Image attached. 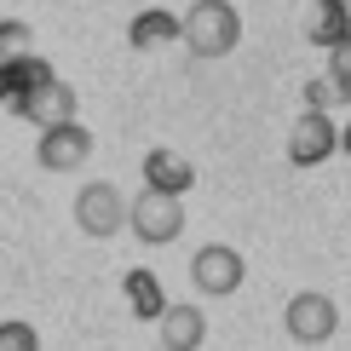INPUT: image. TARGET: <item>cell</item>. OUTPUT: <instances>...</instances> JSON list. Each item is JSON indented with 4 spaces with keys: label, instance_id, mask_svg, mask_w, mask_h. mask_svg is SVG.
<instances>
[{
    "label": "cell",
    "instance_id": "obj_1",
    "mask_svg": "<svg viewBox=\"0 0 351 351\" xmlns=\"http://www.w3.org/2000/svg\"><path fill=\"white\" fill-rule=\"evenodd\" d=\"M179 40L196 58H230L237 40H242V12L230 0H196L179 18Z\"/></svg>",
    "mask_w": 351,
    "mask_h": 351
},
{
    "label": "cell",
    "instance_id": "obj_2",
    "mask_svg": "<svg viewBox=\"0 0 351 351\" xmlns=\"http://www.w3.org/2000/svg\"><path fill=\"white\" fill-rule=\"evenodd\" d=\"M127 230L144 247H167L184 237V196H162V190H138L127 202Z\"/></svg>",
    "mask_w": 351,
    "mask_h": 351
},
{
    "label": "cell",
    "instance_id": "obj_3",
    "mask_svg": "<svg viewBox=\"0 0 351 351\" xmlns=\"http://www.w3.org/2000/svg\"><path fill=\"white\" fill-rule=\"evenodd\" d=\"M282 328H288V340H300V346H328L334 334H340V305L328 294H317V288H300V294L282 305Z\"/></svg>",
    "mask_w": 351,
    "mask_h": 351
},
{
    "label": "cell",
    "instance_id": "obj_4",
    "mask_svg": "<svg viewBox=\"0 0 351 351\" xmlns=\"http://www.w3.org/2000/svg\"><path fill=\"white\" fill-rule=\"evenodd\" d=\"M242 276H247V259L230 242H208V247H196V259H190V282H196L208 300H230L242 288Z\"/></svg>",
    "mask_w": 351,
    "mask_h": 351
},
{
    "label": "cell",
    "instance_id": "obj_5",
    "mask_svg": "<svg viewBox=\"0 0 351 351\" xmlns=\"http://www.w3.org/2000/svg\"><path fill=\"white\" fill-rule=\"evenodd\" d=\"M75 225L86 237H115V230L127 225V196L115 190L110 179H93L75 190Z\"/></svg>",
    "mask_w": 351,
    "mask_h": 351
},
{
    "label": "cell",
    "instance_id": "obj_6",
    "mask_svg": "<svg viewBox=\"0 0 351 351\" xmlns=\"http://www.w3.org/2000/svg\"><path fill=\"white\" fill-rule=\"evenodd\" d=\"M12 110L23 115L29 127H64V121H75V86L69 81H40V86H29V93H12Z\"/></svg>",
    "mask_w": 351,
    "mask_h": 351
},
{
    "label": "cell",
    "instance_id": "obj_7",
    "mask_svg": "<svg viewBox=\"0 0 351 351\" xmlns=\"http://www.w3.org/2000/svg\"><path fill=\"white\" fill-rule=\"evenodd\" d=\"M334 150H340V127H334V115L300 110L294 133H288V162H294V167H323Z\"/></svg>",
    "mask_w": 351,
    "mask_h": 351
},
{
    "label": "cell",
    "instance_id": "obj_8",
    "mask_svg": "<svg viewBox=\"0 0 351 351\" xmlns=\"http://www.w3.org/2000/svg\"><path fill=\"white\" fill-rule=\"evenodd\" d=\"M86 156H93V133H86L81 121H64V127H47L35 144V162L47 173H75L86 167Z\"/></svg>",
    "mask_w": 351,
    "mask_h": 351
},
{
    "label": "cell",
    "instance_id": "obj_9",
    "mask_svg": "<svg viewBox=\"0 0 351 351\" xmlns=\"http://www.w3.org/2000/svg\"><path fill=\"white\" fill-rule=\"evenodd\" d=\"M156 328H162V351H202V340H208V317H202V305H162L156 311Z\"/></svg>",
    "mask_w": 351,
    "mask_h": 351
},
{
    "label": "cell",
    "instance_id": "obj_10",
    "mask_svg": "<svg viewBox=\"0 0 351 351\" xmlns=\"http://www.w3.org/2000/svg\"><path fill=\"white\" fill-rule=\"evenodd\" d=\"M196 184V162L179 150H144V190H162V196H184Z\"/></svg>",
    "mask_w": 351,
    "mask_h": 351
},
{
    "label": "cell",
    "instance_id": "obj_11",
    "mask_svg": "<svg viewBox=\"0 0 351 351\" xmlns=\"http://www.w3.org/2000/svg\"><path fill=\"white\" fill-rule=\"evenodd\" d=\"M305 40H311V47H323V52H334L340 47V40L351 35V12L340 6V0H311V6H305Z\"/></svg>",
    "mask_w": 351,
    "mask_h": 351
},
{
    "label": "cell",
    "instance_id": "obj_12",
    "mask_svg": "<svg viewBox=\"0 0 351 351\" xmlns=\"http://www.w3.org/2000/svg\"><path fill=\"white\" fill-rule=\"evenodd\" d=\"M167 40H179V18H173L167 6L138 12V18L127 23V47L133 52H156V47H167Z\"/></svg>",
    "mask_w": 351,
    "mask_h": 351
},
{
    "label": "cell",
    "instance_id": "obj_13",
    "mask_svg": "<svg viewBox=\"0 0 351 351\" xmlns=\"http://www.w3.org/2000/svg\"><path fill=\"white\" fill-rule=\"evenodd\" d=\"M29 47H35V29H29L23 18H0V69L23 64Z\"/></svg>",
    "mask_w": 351,
    "mask_h": 351
},
{
    "label": "cell",
    "instance_id": "obj_14",
    "mask_svg": "<svg viewBox=\"0 0 351 351\" xmlns=\"http://www.w3.org/2000/svg\"><path fill=\"white\" fill-rule=\"evenodd\" d=\"M0 351H40L35 323H23V317H6V323H0Z\"/></svg>",
    "mask_w": 351,
    "mask_h": 351
},
{
    "label": "cell",
    "instance_id": "obj_15",
    "mask_svg": "<svg viewBox=\"0 0 351 351\" xmlns=\"http://www.w3.org/2000/svg\"><path fill=\"white\" fill-rule=\"evenodd\" d=\"M300 98H305V110H317V115H328V110H334V86H328L323 75L305 81V86H300Z\"/></svg>",
    "mask_w": 351,
    "mask_h": 351
},
{
    "label": "cell",
    "instance_id": "obj_16",
    "mask_svg": "<svg viewBox=\"0 0 351 351\" xmlns=\"http://www.w3.org/2000/svg\"><path fill=\"white\" fill-rule=\"evenodd\" d=\"M340 150H346V156H351V121H346V133H340Z\"/></svg>",
    "mask_w": 351,
    "mask_h": 351
},
{
    "label": "cell",
    "instance_id": "obj_17",
    "mask_svg": "<svg viewBox=\"0 0 351 351\" xmlns=\"http://www.w3.org/2000/svg\"><path fill=\"white\" fill-rule=\"evenodd\" d=\"M340 6H346V12H351V0H340Z\"/></svg>",
    "mask_w": 351,
    "mask_h": 351
}]
</instances>
